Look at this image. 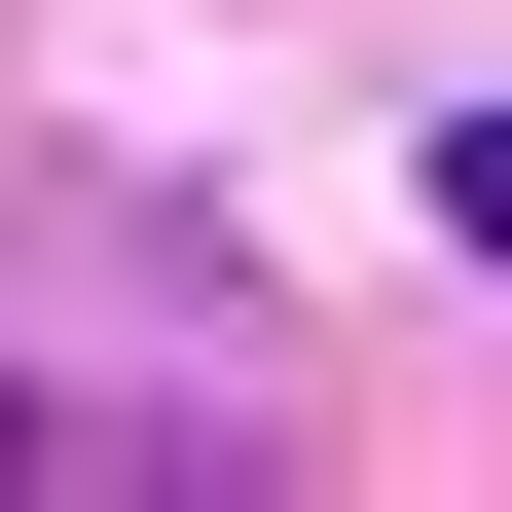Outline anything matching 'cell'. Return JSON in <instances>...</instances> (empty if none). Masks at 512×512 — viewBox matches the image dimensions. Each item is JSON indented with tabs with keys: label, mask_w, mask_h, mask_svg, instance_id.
I'll use <instances>...</instances> for the list:
<instances>
[{
	"label": "cell",
	"mask_w": 512,
	"mask_h": 512,
	"mask_svg": "<svg viewBox=\"0 0 512 512\" xmlns=\"http://www.w3.org/2000/svg\"><path fill=\"white\" fill-rule=\"evenodd\" d=\"M439 220H476V256H512V110H476V147H439Z\"/></svg>",
	"instance_id": "6da1fadb"
}]
</instances>
